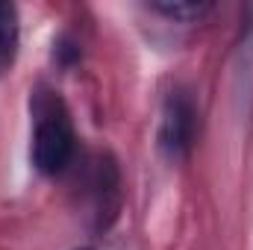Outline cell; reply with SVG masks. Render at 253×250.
I'll return each mask as SVG.
<instances>
[{
    "instance_id": "cell-1",
    "label": "cell",
    "mask_w": 253,
    "mask_h": 250,
    "mask_svg": "<svg viewBox=\"0 0 253 250\" xmlns=\"http://www.w3.org/2000/svg\"><path fill=\"white\" fill-rule=\"evenodd\" d=\"M74 126L59 100L39 106V121L33 132V165L42 174H59L74 156Z\"/></svg>"
},
{
    "instance_id": "cell-3",
    "label": "cell",
    "mask_w": 253,
    "mask_h": 250,
    "mask_svg": "<svg viewBox=\"0 0 253 250\" xmlns=\"http://www.w3.org/2000/svg\"><path fill=\"white\" fill-rule=\"evenodd\" d=\"M18 50V9L0 0V74L12 65Z\"/></svg>"
},
{
    "instance_id": "cell-4",
    "label": "cell",
    "mask_w": 253,
    "mask_h": 250,
    "mask_svg": "<svg viewBox=\"0 0 253 250\" xmlns=\"http://www.w3.org/2000/svg\"><path fill=\"white\" fill-rule=\"evenodd\" d=\"M150 9L171 21L191 24V21H200L203 15H209L212 3H206V0H156V3H150Z\"/></svg>"
},
{
    "instance_id": "cell-2",
    "label": "cell",
    "mask_w": 253,
    "mask_h": 250,
    "mask_svg": "<svg viewBox=\"0 0 253 250\" xmlns=\"http://www.w3.org/2000/svg\"><path fill=\"white\" fill-rule=\"evenodd\" d=\"M194 124L197 112L186 91H171L165 106H162V121H159V150L168 159H183L191 150L194 141Z\"/></svg>"
}]
</instances>
